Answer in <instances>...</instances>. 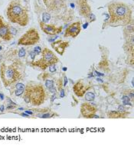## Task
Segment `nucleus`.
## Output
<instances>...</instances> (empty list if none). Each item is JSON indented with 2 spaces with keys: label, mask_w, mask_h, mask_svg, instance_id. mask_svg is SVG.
I'll return each mask as SVG.
<instances>
[{
  "label": "nucleus",
  "mask_w": 134,
  "mask_h": 149,
  "mask_svg": "<svg viewBox=\"0 0 134 149\" xmlns=\"http://www.w3.org/2000/svg\"><path fill=\"white\" fill-rule=\"evenodd\" d=\"M110 14L109 25L111 26H125L132 22V9L123 2H113L108 6Z\"/></svg>",
  "instance_id": "obj_1"
},
{
  "label": "nucleus",
  "mask_w": 134,
  "mask_h": 149,
  "mask_svg": "<svg viewBox=\"0 0 134 149\" xmlns=\"http://www.w3.org/2000/svg\"><path fill=\"white\" fill-rule=\"evenodd\" d=\"M7 18L12 23L26 26L29 24V16L28 11L16 1H12L9 3L6 10Z\"/></svg>",
  "instance_id": "obj_2"
},
{
  "label": "nucleus",
  "mask_w": 134,
  "mask_h": 149,
  "mask_svg": "<svg viewBox=\"0 0 134 149\" xmlns=\"http://www.w3.org/2000/svg\"><path fill=\"white\" fill-rule=\"evenodd\" d=\"M25 94L23 96L26 103H32L33 106H40L43 104L46 99V93L45 88L41 84L29 83L25 88Z\"/></svg>",
  "instance_id": "obj_3"
},
{
  "label": "nucleus",
  "mask_w": 134,
  "mask_h": 149,
  "mask_svg": "<svg viewBox=\"0 0 134 149\" xmlns=\"http://www.w3.org/2000/svg\"><path fill=\"white\" fill-rule=\"evenodd\" d=\"M0 76L2 84L5 86H12L15 82L22 79V75L20 71L13 66H6L2 63L0 68Z\"/></svg>",
  "instance_id": "obj_4"
},
{
  "label": "nucleus",
  "mask_w": 134,
  "mask_h": 149,
  "mask_svg": "<svg viewBox=\"0 0 134 149\" xmlns=\"http://www.w3.org/2000/svg\"><path fill=\"white\" fill-rule=\"evenodd\" d=\"M58 58L51 50L48 48H45L41 51V58L37 61L33 62L32 66L40 68L42 70H45L49 68L50 66L55 65V63L58 62Z\"/></svg>",
  "instance_id": "obj_5"
},
{
  "label": "nucleus",
  "mask_w": 134,
  "mask_h": 149,
  "mask_svg": "<svg viewBox=\"0 0 134 149\" xmlns=\"http://www.w3.org/2000/svg\"><path fill=\"white\" fill-rule=\"evenodd\" d=\"M39 40L40 36L38 31L35 29H30L19 38L18 45L22 46H29L38 43Z\"/></svg>",
  "instance_id": "obj_6"
},
{
  "label": "nucleus",
  "mask_w": 134,
  "mask_h": 149,
  "mask_svg": "<svg viewBox=\"0 0 134 149\" xmlns=\"http://www.w3.org/2000/svg\"><path fill=\"white\" fill-rule=\"evenodd\" d=\"M11 28L12 26L5 22L2 16H0V38L2 40L8 41L12 38L13 35L11 33Z\"/></svg>",
  "instance_id": "obj_7"
},
{
  "label": "nucleus",
  "mask_w": 134,
  "mask_h": 149,
  "mask_svg": "<svg viewBox=\"0 0 134 149\" xmlns=\"http://www.w3.org/2000/svg\"><path fill=\"white\" fill-rule=\"evenodd\" d=\"M47 8L51 12H57L65 6V0H43Z\"/></svg>",
  "instance_id": "obj_8"
},
{
  "label": "nucleus",
  "mask_w": 134,
  "mask_h": 149,
  "mask_svg": "<svg viewBox=\"0 0 134 149\" xmlns=\"http://www.w3.org/2000/svg\"><path fill=\"white\" fill-rule=\"evenodd\" d=\"M97 112L96 107L92 105V103H83L81 107V112L82 116L85 118H98V116H95V113Z\"/></svg>",
  "instance_id": "obj_9"
},
{
  "label": "nucleus",
  "mask_w": 134,
  "mask_h": 149,
  "mask_svg": "<svg viewBox=\"0 0 134 149\" xmlns=\"http://www.w3.org/2000/svg\"><path fill=\"white\" fill-rule=\"evenodd\" d=\"M90 88H91V84H86L83 80H81V81L77 82V84L74 86L73 90L77 96L82 97Z\"/></svg>",
  "instance_id": "obj_10"
},
{
  "label": "nucleus",
  "mask_w": 134,
  "mask_h": 149,
  "mask_svg": "<svg viewBox=\"0 0 134 149\" xmlns=\"http://www.w3.org/2000/svg\"><path fill=\"white\" fill-rule=\"evenodd\" d=\"M40 27L45 34L48 35H55L61 32L62 30V27H57L53 25H48L46 23L41 22Z\"/></svg>",
  "instance_id": "obj_11"
},
{
  "label": "nucleus",
  "mask_w": 134,
  "mask_h": 149,
  "mask_svg": "<svg viewBox=\"0 0 134 149\" xmlns=\"http://www.w3.org/2000/svg\"><path fill=\"white\" fill-rule=\"evenodd\" d=\"M81 32V23L74 22L67 27V29L65 30V37L76 38Z\"/></svg>",
  "instance_id": "obj_12"
},
{
  "label": "nucleus",
  "mask_w": 134,
  "mask_h": 149,
  "mask_svg": "<svg viewBox=\"0 0 134 149\" xmlns=\"http://www.w3.org/2000/svg\"><path fill=\"white\" fill-rule=\"evenodd\" d=\"M77 2L79 6V11L81 15L82 16L88 19L91 14V9L88 5V1L87 0H77Z\"/></svg>",
  "instance_id": "obj_13"
},
{
  "label": "nucleus",
  "mask_w": 134,
  "mask_h": 149,
  "mask_svg": "<svg viewBox=\"0 0 134 149\" xmlns=\"http://www.w3.org/2000/svg\"><path fill=\"white\" fill-rule=\"evenodd\" d=\"M68 45H69V44L67 41H63L61 40H59L57 41H54L51 44V47L57 51L60 55H63L66 47H68Z\"/></svg>",
  "instance_id": "obj_14"
},
{
  "label": "nucleus",
  "mask_w": 134,
  "mask_h": 149,
  "mask_svg": "<svg viewBox=\"0 0 134 149\" xmlns=\"http://www.w3.org/2000/svg\"><path fill=\"white\" fill-rule=\"evenodd\" d=\"M127 113H123L120 112H116V111H112L110 113H109V116L111 118H121L123 117V116L126 115Z\"/></svg>",
  "instance_id": "obj_15"
},
{
  "label": "nucleus",
  "mask_w": 134,
  "mask_h": 149,
  "mask_svg": "<svg viewBox=\"0 0 134 149\" xmlns=\"http://www.w3.org/2000/svg\"><path fill=\"white\" fill-rule=\"evenodd\" d=\"M95 98V95L91 92H88L85 95V100L87 101H92Z\"/></svg>",
  "instance_id": "obj_16"
},
{
  "label": "nucleus",
  "mask_w": 134,
  "mask_h": 149,
  "mask_svg": "<svg viewBox=\"0 0 134 149\" xmlns=\"http://www.w3.org/2000/svg\"><path fill=\"white\" fill-rule=\"evenodd\" d=\"M45 86L48 89H51V88L54 87V81L51 80H48L45 82Z\"/></svg>",
  "instance_id": "obj_17"
},
{
  "label": "nucleus",
  "mask_w": 134,
  "mask_h": 149,
  "mask_svg": "<svg viewBox=\"0 0 134 149\" xmlns=\"http://www.w3.org/2000/svg\"><path fill=\"white\" fill-rule=\"evenodd\" d=\"M43 22L46 23L47 22H48L49 20H50V18H51V15L48 14V13H45L44 14H43Z\"/></svg>",
  "instance_id": "obj_18"
},
{
  "label": "nucleus",
  "mask_w": 134,
  "mask_h": 149,
  "mask_svg": "<svg viewBox=\"0 0 134 149\" xmlns=\"http://www.w3.org/2000/svg\"><path fill=\"white\" fill-rule=\"evenodd\" d=\"M122 100H123V104H125V105L130 104V98H129L128 96H123Z\"/></svg>",
  "instance_id": "obj_19"
},
{
  "label": "nucleus",
  "mask_w": 134,
  "mask_h": 149,
  "mask_svg": "<svg viewBox=\"0 0 134 149\" xmlns=\"http://www.w3.org/2000/svg\"><path fill=\"white\" fill-rule=\"evenodd\" d=\"M25 55V50L23 47H22V48L19 50V51H18V56L20 57H24Z\"/></svg>",
  "instance_id": "obj_20"
},
{
  "label": "nucleus",
  "mask_w": 134,
  "mask_h": 149,
  "mask_svg": "<svg viewBox=\"0 0 134 149\" xmlns=\"http://www.w3.org/2000/svg\"><path fill=\"white\" fill-rule=\"evenodd\" d=\"M17 90H25V86L24 84H20V83H18V84H16V86H15Z\"/></svg>",
  "instance_id": "obj_21"
},
{
  "label": "nucleus",
  "mask_w": 134,
  "mask_h": 149,
  "mask_svg": "<svg viewBox=\"0 0 134 149\" xmlns=\"http://www.w3.org/2000/svg\"><path fill=\"white\" fill-rule=\"evenodd\" d=\"M41 51H41V47H39V46H38V47H36L35 48V54H36V55H39V54L41 53Z\"/></svg>",
  "instance_id": "obj_22"
},
{
  "label": "nucleus",
  "mask_w": 134,
  "mask_h": 149,
  "mask_svg": "<svg viewBox=\"0 0 134 149\" xmlns=\"http://www.w3.org/2000/svg\"><path fill=\"white\" fill-rule=\"evenodd\" d=\"M118 110H119V112H123V113H126V109H125V107L123 106H119V108H118Z\"/></svg>",
  "instance_id": "obj_23"
},
{
  "label": "nucleus",
  "mask_w": 134,
  "mask_h": 149,
  "mask_svg": "<svg viewBox=\"0 0 134 149\" xmlns=\"http://www.w3.org/2000/svg\"><path fill=\"white\" fill-rule=\"evenodd\" d=\"M25 90H17L16 91H15V95L16 96H20V95H22V94L24 93Z\"/></svg>",
  "instance_id": "obj_24"
},
{
  "label": "nucleus",
  "mask_w": 134,
  "mask_h": 149,
  "mask_svg": "<svg viewBox=\"0 0 134 149\" xmlns=\"http://www.w3.org/2000/svg\"><path fill=\"white\" fill-rule=\"evenodd\" d=\"M49 69H50V71H51V73H53V72L55 71V68H54V65L50 66V67H49Z\"/></svg>",
  "instance_id": "obj_25"
},
{
  "label": "nucleus",
  "mask_w": 134,
  "mask_h": 149,
  "mask_svg": "<svg viewBox=\"0 0 134 149\" xmlns=\"http://www.w3.org/2000/svg\"><path fill=\"white\" fill-rule=\"evenodd\" d=\"M42 118H48V117H50V114H45V115H43Z\"/></svg>",
  "instance_id": "obj_26"
},
{
  "label": "nucleus",
  "mask_w": 134,
  "mask_h": 149,
  "mask_svg": "<svg viewBox=\"0 0 134 149\" xmlns=\"http://www.w3.org/2000/svg\"><path fill=\"white\" fill-rule=\"evenodd\" d=\"M64 96H65V93H64V91H63V90H61V97H64Z\"/></svg>",
  "instance_id": "obj_27"
},
{
  "label": "nucleus",
  "mask_w": 134,
  "mask_h": 149,
  "mask_svg": "<svg viewBox=\"0 0 134 149\" xmlns=\"http://www.w3.org/2000/svg\"><path fill=\"white\" fill-rule=\"evenodd\" d=\"M0 110L2 111V112H3V111H4V106H1V108H0Z\"/></svg>",
  "instance_id": "obj_28"
},
{
  "label": "nucleus",
  "mask_w": 134,
  "mask_h": 149,
  "mask_svg": "<svg viewBox=\"0 0 134 149\" xmlns=\"http://www.w3.org/2000/svg\"><path fill=\"white\" fill-rule=\"evenodd\" d=\"M14 108H15V106H9L7 107V109H14Z\"/></svg>",
  "instance_id": "obj_29"
},
{
  "label": "nucleus",
  "mask_w": 134,
  "mask_h": 149,
  "mask_svg": "<svg viewBox=\"0 0 134 149\" xmlns=\"http://www.w3.org/2000/svg\"><path fill=\"white\" fill-rule=\"evenodd\" d=\"M88 23H86L85 25H83V29H86V28L88 27Z\"/></svg>",
  "instance_id": "obj_30"
},
{
  "label": "nucleus",
  "mask_w": 134,
  "mask_h": 149,
  "mask_svg": "<svg viewBox=\"0 0 134 149\" xmlns=\"http://www.w3.org/2000/svg\"><path fill=\"white\" fill-rule=\"evenodd\" d=\"M0 97H1V99H2V100H3V97H4V96H3V94H2V93H0Z\"/></svg>",
  "instance_id": "obj_31"
},
{
  "label": "nucleus",
  "mask_w": 134,
  "mask_h": 149,
  "mask_svg": "<svg viewBox=\"0 0 134 149\" xmlns=\"http://www.w3.org/2000/svg\"><path fill=\"white\" fill-rule=\"evenodd\" d=\"M25 112H26L27 113H29V114H30V115L32 114V112H29V111H25Z\"/></svg>",
  "instance_id": "obj_32"
},
{
  "label": "nucleus",
  "mask_w": 134,
  "mask_h": 149,
  "mask_svg": "<svg viewBox=\"0 0 134 149\" xmlns=\"http://www.w3.org/2000/svg\"><path fill=\"white\" fill-rule=\"evenodd\" d=\"M1 50H2V47L0 46V51H1Z\"/></svg>",
  "instance_id": "obj_33"
},
{
  "label": "nucleus",
  "mask_w": 134,
  "mask_h": 149,
  "mask_svg": "<svg viewBox=\"0 0 134 149\" xmlns=\"http://www.w3.org/2000/svg\"><path fill=\"white\" fill-rule=\"evenodd\" d=\"M0 43H1V38H0Z\"/></svg>",
  "instance_id": "obj_34"
}]
</instances>
